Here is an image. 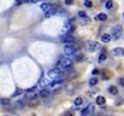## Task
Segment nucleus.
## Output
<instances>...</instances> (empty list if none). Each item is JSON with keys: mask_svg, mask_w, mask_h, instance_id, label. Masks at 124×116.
Segmentation results:
<instances>
[{"mask_svg": "<svg viewBox=\"0 0 124 116\" xmlns=\"http://www.w3.org/2000/svg\"><path fill=\"white\" fill-rule=\"evenodd\" d=\"M72 65H74L72 59L65 56V57H59V61H58L55 68L59 69L63 73H66V71H70L72 69Z\"/></svg>", "mask_w": 124, "mask_h": 116, "instance_id": "f257e3e1", "label": "nucleus"}, {"mask_svg": "<svg viewBox=\"0 0 124 116\" xmlns=\"http://www.w3.org/2000/svg\"><path fill=\"white\" fill-rule=\"evenodd\" d=\"M47 77L51 81H63L64 80V73L60 71L59 69L54 68V69H51V70L47 71Z\"/></svg>", "mask_w": 124, "mask_h": 116, "instance_id": "f03ea898", "label": "nucleus"}, {"mask_svg": "<svg viewBox=\"0 0 124 116\" xmlns=\"http://www.w3.org/2000/svg\"><path fill=\"white\" fill-rule=\"evenodd\" d=\"M64 54L66 57H69V58L74 57L76 54V47H75V45L74 44H65V46H64Z\"/></svg>", "mask_w": 124, "mask_h": 116, "instance_id": "7ed1b4c3", "label": "nucleus"}, {"mask_svg": "<svg viewBox=\"0 0 124 116\" xmlns=\"http://www.w3.org/2000/svg\"><path fill=\"white\" fill-rule=\"evenodd\" d=\"M62 10H63V9L59 7L58 5H52V7H51L48 11L45 12V17H46V18H49V17H52V16H54V15L62 12Z\"/></svg>", "mask_w": 124, "mask_h": 116, "instance_id": "20e7f679", "label": "nucleus"}, {"mask_svg": "<svg viewBox=\"0 0 124 116\" xmlns=\"http://www.w3.org/2000/svg\"><path fill=\"white\" fill-rule=\"evenodd\" d=\"M75 29V24H74V21H68L65 23V26L63 27V30H62V35H66V34H70L72 30Z\"/></svg>", "mask_w": 124, "mask_h": 116, "instance_id": "39448f33", "label": "nucleus"}, {"mask_svg": "<svg viewBox=\"0 0 124 116\" xmlns=\"http://www.w3.org/2000/svg\"><path fill=\"white\" fill-rule=\"evenodd\" d=\"M99 48H100V44L96 42V41L90 40V41H88V42L85 44V50H87L88 52H95V51H98Z\"/></svg>", "mask_w": 124, "mask_h": 116, "instance_id": "423d86ee", "label": "nucleus"}, {"mask_svg": "<svg viewBox=\"0 0 124 116\" xmlns=\"http://www.w3.org/2000/svg\"><path fill=\"white\" fill-rule=\"evenodd\" d=\"M122 33H123V28H122V26H116V27H113L112 28V30H111V36L112 39H119L122 36Z\"/></svg>", "mask_w": 124, "mask_h": 116, "instance_id": "0eeeda50", "label": "nucleus"}, {"mask_svg": "<svg viewBox=\"0 0 124 116\" xmlns=\"http://www.w3.org/2000/svg\"><path fill=\"white\" fill-rule=\"evenodd\" d=\"M94 113V105L89 104L87 108H84L81 113V116H92V114Z\"/></svg>", "mask_w": 124, "mask_h": 116, "instance_id": "6e6552de", "label": "nucleus"}, {"mask_svg": "<svg viewBox=\"0 0 124 116\" xmlns=\"http://www.w3.org/2000/svg\"><path fill=\"white\" fill-rule=\"evenodd\" d=\"M62 85H63V81H52V82H49V83L47 85V87H48L49 89H57V88H59Z\"/></svg>", "mask_w": 124, "mask_h": 116, "instance_id": "1a4fd4ad", "label": "nucleus"}, {"mask_svg": "<svg viewBox=\"0 0 124 116\" xmlns=\"http://www.w3.org/2000/svg\"><path fill=\"white\" fill-rule=\"evenodd\" d=\"M29 107H33V108H35V107H38L39 104H40V98L38 97V96H35V97H33V98H30L29 99Z\"/></svg>", "mask_w": 124, "mask_h": 116, "instance_id": "9d476101", "label": "nucleus"}, {"mask_svg": "<svg viewBox=\"0 0 124 116\" xmlns=\"http://www.w3.org/2000/svg\"><path fill=\"white\" fill-rule=\"evenodd\" d=\"M62 41L64 42V44H74V41H75V38L71 35V34H66V35H63V39H62Z\"/></svg>", "mask_w": 124, "mask_h": 116, "instance_id": "9b49d317", "label": "nucleus"}, {"mask_svg": "<svg viewBox=\"0 0 124 116\" xmlns=\"http://www.w3.org/2000/svg\"><path fill=\"white\" fill-rule=\"evenodd\" d=\"M112 54L113 56H123L124 54V48L123 47H116V48H113L112 50Z\"/></svg>", "mask_w": 124, "mask_h": 116, "instance_id": "f8f14e48", "label": "nucleus"}, {"mask_svg": "<svg viewBox=\"0 0 124 116\" xmlns=\"http://www.w3.org/2000/svg\"><path fill=\"white\" fill-rule=\"evenodd\" d=\"M89 22H90V18H89L88 16H82V17L78 18V23H80L81 26H85V24H88Z\"/></svg>", "mask_w": 124, "mask_h": 116, "instance_id": "ddd939ff", "label": "nucleus"}, {"mask_svg": "<svg viewBox=\"0 0 124 116\" xmlns=\"http://www.w3.org/2000/svg\"><path fill=\"white\" fill-rule=\"evenodd\" d=\"M100 39H101V41H102V42H110V41L112 40V36H111L110 34L105 33V34H102V35H101V38Z\"/></svg>", "mask_w": 124, "mask_h": 116, "instance_id": "4468645a", "label": "nucleus"}, {"mask_svg": "<svg viewBox=\"0 0 124 116\" xmlns=\"http://www.w3.org/2000/svg\"><path fill=\"white\" fill-rule=\"evenodd\" d=\"M38 96L41 97V98H46V97L49 96V91H48V89H40L39 93H38Z\"/></svg>", "mask_w": 124, "mask_h": 116, "instance_id": "2eb2a0df", "label": "nucleus"}, {"mask_svg": "<svg viewBox=\"0 0 124 116\" xmlns=\"http://www.w3.org/2000/svg\"><path fill=\"white\" fill-rule=\"evenodd\" d=\"M95 19H96V21H100V22H105V21L107 19V16H106L105 13H99V15L95 16Z\"/></svg>", "mask_w": 124, "mask_h": 116, "instance_id": "dca6fc26", "label": "nucleus"}, {"mask_svg": "<svg viewBox=\"0 0 124 116\" xmlns=\"http://www.w3.org/2000/svg\"><path fill=\"white\" fill-rule=\"evenodd\" d=\"M52 5H53V4H51V2H43L41 5V10L46 12V11H48V10L52 7Z\"/></svg>", "mask_w": 124, "mask_h": 116, "instance_id": "f3484780", "label": "nucleus"}, {"mask_svg": "<svg viewBox=\"0 0 124 116\" xmlns=\"http://www.w3.org/2000/svg\"><path fill=\"white\" fill-rule=\"evenodd\" d=\"M105 102H106L105 97H102V96H98V97H96V104H98V105H104Z\"/></svg>", "mask_w": 124, "mask_h": 116, "instance_id": "a211bd4d", "label": "nucleus"}, {"mask_svg": "<svg viewBox=\"0 0 124 116\" xmlns=\"http://www.w3.org/2000/svg\"><path fill=\"white\" fill-rule=\"evenodd\" d=\"M108 92H110L111 94H115V96H116V94H118V88H117L116 86H110V87H108Z\"/></svg>", "mask_w": 124, "mask_h": 116, "instance_id": "6ab92c4d", "label": "nucleus"}, {"mask_svg": "<svg viewBox=\"0 0 124 116\" xmlns=\"http://www.w3.org/2000/svg\"><path fill=\"white\" fill-rule=\"evenodd\" d=\"M106 58H107L106 52H101V54L99 56V62H100V63H102V62H105V61H106Z\"/></svg>", "mask_w": 124, "mask_h": 116, "instance_id": "aec40b11", "label": "nucleus"}, {"mask_svg": "<svg viewBox=\"0 0 124 116\" xmlns=\"http://www.w3.org/2000/svg\"><path fill=\"white\" fill-rule=\"evenodd\" d=\"M82 102H83L82 98H81V97H77V98L74 100V104H75V107H80V105L82 104Z\"/></svg>", "mask_w": 124, "mask_h": 116, "instance_id": "412c9836", "label": "nucleus"}, {"mask_svg": "<svg viewBox=\"0 0 124 116\" xmlns=\"http://www.w3.org/2000/svg\"><path fill=\"white\" fill-rule=\"evenodd\" d=\"M105 6H106V9H107V10L112 9V6H113V1H112V0H107V1H106V4H105Z\"/></svg>", "mask_w": 124, "mask_h": 116, "instance_id": "4be33fe9", "label": "nucleus"}, {"mask_svg": "<svg viewBox=\"0 0 124 116\" xmlns=\"http://www.w3.org/2000/svg\"><path fill=\"white\" fill-rule=\"evenodd\" d=\"M98 83V77H92L90 80H89V85L90 86H95Z\"/></svg>", "mask_w": 124, "mask_h": 116, "instance_id": "5701e85b", "label": "nucleus"}, {"mask_svg": "<svg viewBox=\"0 0 124 116\" xmlns=\"http://www.w3.org/2000/svg\"><path fill=\"white\" fill-rule=\"evenodd\" d=\"M22 93H23V91H22L21 88H17V89H16V92L13 93V96H12V97H17V96H19V94H22Z\"/></svg>", "mask_w": 124, "mask_h": 116, "instance_id": "b1692460", "label": "nucleus"}, {"mask_svg": "<svg viewBox=\"0 0 124 116\" xmlns=\"http://www.w3.org/2000/svg\"><path fill=\"white\" fill-rule=\"evenodd\" d=\"M24 100H18L17 103H16V105H17V108H23L24 107Z\"/></svg>", "mask_w": 124, "mask_h": 116, "instance_id": "393cba45", "label": "nucleus"}, {"mask_svg": "<svg viewBox=\"0 0 124 116\" xmlns=\"http://www.w3.org/2000/svg\"><path fill=\"white\" fill-rule=\"evenodd\" d=\"M84 6H85V7H92L93 4H92L90 0H85V1H84Z\"/></svg>", "mask_w": 124, "mask_h": 116, "instance_id": "a878e982", "label": "nucleus"}, {"mask_svg": "<svg viewBox=\"0 0 124 116\" xmlns=\"http://www.w3.org/2000/svg\"><path fill=\"white\" fill-rule=\"evenodd\" d=\"M0 102H1L2 104H5V105H8V104L11 103V100H10V99H1Z\"/></svg>", "mask_w": 124, "mask_h": 116, "instance_id": "bb28decb", "label": "nucleus"}, {"mask_svg": "<svg viewBox=\"0 0 124 116\" xmlns=\"http://www.w3.org/2000/svg\"><path fill=\"white\" fill-rule=\"evenodd\" d=\"M28 1H29V0H17V2H16V4H17V5H19V4H23V2H28Z\"/></svg>", "mask_w": 124, "mask_h": 116, "instance_id": "cd10ccee", "label": "nucleus"}, {"mask_svg": "<svg viewBox=\"0 0 124 116\" xmlns=\"http://www.w3.org/2000/svg\"><path fill=\"white\" fill-rule=\"evenodd\" d=\"M63 116H72V111H66V113H64Z\"/></svg>", "mask_w": 124, "mask_h": 116, "instance_id": "c85d7f7f", "label": "nucleus"}, {"mask_svg": "<svg viewBox=\"0 0 124 116\" xmlns=\"http://www.w3.org/2000/svg\"><path fill=\"white\" fill-rule=\"evenodd\" d=\"M118 81H119V83L124 87V77H119V80H118Z\"/></svg>", "mask_w": 124, "mask_h": 116, "instance_id": "c756f323", "label": "nucleus"}, {"mask_svg": "<svg viewBox=\"0 0 124 116\" xmlns=\"http://www.w3.org/2000/svg\"><path fill=\"white\" fill-rule=\"evenodd\" d=\"M104 79H105V80H107V79H110V74H107V73L105 71V73H104Z\"/></svg>", "mask_w": 124, "mask_h": 116, "instance_id": "7c9ffc66", "label": "nucleus"}, {"mask_svg": "<svg viewBox=\"0 0 124 116\" xmlns=\"http://www.w3.org/2000/svg\"><path fill=\"white\" fill-rule=\"evenodd\" d=\"M5 116H19V115H17V114H13V113H8V114H6Z\"/></svg>", "mask_w": 124, "mask_h": 116, "instance_id": "2f4dec72", "label": "nucleus"}, {"mask_svg": "<svg viewBox=\"0 0 124 116\" xmlns=\"http://www.w3.org/2000/svg\"><path fill=\"white\" fill-rule=\"evenodd\" d=\"M65 4L66 5H71L72 4V0H65Z\"/></svg>", "mask_w": 124, "mask_h": 116, "instance_id": "473e14b6", "label": "nucleus"}, {"mask_svg": "<svg viewBox=\"0 0 124 116\" xmlns=\"http://www.w3.org/2000/svg\"><path fill=\"white\" fill-rule=\"evenodd\" d=\"M30 2H33V4H36V2H39V1H42V0H29Z\"/></svg>", "mask_w": 124, "mask_h": 116, "instance_id": "72a5a7b5", "label": "nucleus"}, {"mask_svg": "<svg viewBox=\"0 0 124 116\" xmlns=\"http://www.w3.org/2000/svg\"><path fill=\"white\" fill-rule=\"evenodd\" d=\"M123 18H124V12H123Z\"/></svg>", "mask_w": 124, "mask_h": 116, "instance_id": "f704fd0d", "label": "nucleus"}]
</instances>
